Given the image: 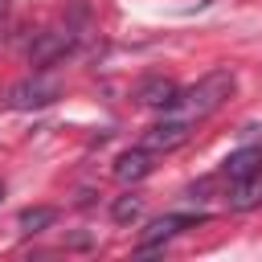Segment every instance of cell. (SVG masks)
Here are the masks:
<instances>
[{
  "label": "cell",
  "instance_id": "6da1fadb",
  "mask_svg": "<svg viewBox=\"0 0 262 262\" xmlns=\"http://www.w3.org/2000/svg\"><path fill=\"white\" fill-rule=\"evenodd\" d=\"M233 90H237L233 70H209L196 86H188V90L180 94V106L188 111V119H205V115L221 111V106L229 102V94H233Z\"/></svg>",
  "mask_w": 262,
  "mask_h": 262
},
{
  "label": "cell",
  "instance_id": "7a4b0ae2",
  "mask_svg": "<svg viewBox=\"0 0 262 262\" xmlns=\"http://www.w3.org/2000/svg\"><path fill=\"white\" fill-rule=\"evenodd\" d=\"M57 94H61V82H57V78L33 74V78L16 82V86L8 90V98H4V102H8L12 111H37V106H49Z\"/></svg>",
  "mask_w": 262,
  "mask_h": 262
},
{
  "label": "cell",
  "instance_id": "3957f363",
  "mask_svg": "<svg viewBox=\"0 0 262 262\" xmlns=\"http://www.w3.org/2000/svg\"><path fill=\"white\" fill-rule=\"evenodd\" d=\"M192 139V119H160V123H151L147 131H143V147L156 156V151H176V147H184Z\"/></svg>",
  "mask_w": 262,
  "mask_h": 262
},
{
  "label": "cell",
  "instance_id": "277c9868",
  "mask_svg": "<svg viewBox=\"0 0 262 262\" xmlns=\"http://www.w3.org/2000/svg\"><path fill=\"white\" fill-rule=\"evenodd\" d=\"M70 49H74V33H70V29H45V33H37V41L29 45V61H33L37 70H45V66L61 61Z\"/></svg>",
  "mask_w": 262,
  "mask_h": 262
},
{
  "label": "cell",
  "instance_id": "5b68a950",
  "mask_svg": "<svg viewBox=\"0 0 262 262\" xmlns=\"http://www.w3.org/2000/svg\"><path fill=\"white\" fill-rule=\"evenodd\" d=\"M180 94H184V90H180L172 78H164V74L143 78L139 90H135V98H139L143 106H151V111H176V106H180Z\"/></svg>",
  "mask_w": 262,
  "mask_h": 262
},
{
  "label": "cell",
  "instance_id": "8992f818",
  "mask_svg": "<svg viewBox=\"0 0 262 262\" xmlns=\"http://www.w3.org/2000/svg\"><path fill=\"white\" fill-rule=\"evenodd\" d=\"M196 221H205V213H168V217H156V221L143 229L139 250H151V246H160V242L176 237L180 229H188V225H196Z\"/></svg>",
  "mask_w": 262,
  "mask_h": 262
},
{
  "label": "cell",
  "instance_id": "52a82bcc",
  "mask_svg": "<svg viewBox=\"0 0 262 262\" xmlns=\"http://www.w3.org/2000/svg\"><path fill=\"white\" fill-rule=\"evenodd\" d=\"M221 172H225L233 184H237V180H254V176H262V143H250V147L229 151L225 164H221Z\"/></svg>",
  "mask_w": 262,
  "mask_h": 262
},
{
  "label": "cell",
  "instance_id": "ba28073f",
  "mask_svg": "<svg viewBox=\"0 0 262 262\" xmlns=\"http://www.w3.org/2000/svg\"><path fill=\"white\" fill-rule=\"evenodd\" d=\"M151 168H156L151 151H147V147H131V151H123V156L115 160V180H119V184H139L143 176H151Z\"/></svg>",
  "mask_w": 262,
  "mask_h": 262
},
{
  "label": "cell",
  "instance_id": "9c48e42d",
  "mask_svg": "<svg viewBox=\"0 0 262 262\" xmlns=\"http://www.w3.org/2000/svg\"><path fill=\"white\" fill-rule=\"evenodd\" d=\"M57 225V209L53 205H33V209H25L20 217H16V229L20 233H45V229H53Z\"/></svg>",
  "mask_w": 262,
  "mask_h": 262
},
{
  "label": "cell",
  "instance_id": "30bf717a",
  "mask_svg": "<svg viewBox=\"0 0 262 262\" xmlns=\"http://www.w3.org/2000/svg\"><path fill=\"white\" fill-rule=\"evenodd\" d=\"M254 205H262V176L237 180L233 192H229V209H254Z\"/></svg>",
  "mask_w": 262,
  "mask_h": 262
},
{
  "label": "cell",
  "instance_id": "8fae6325",
  "mask_svg": "<svg viewBox=\"0 0 262 262\" xmlns=\"http://www.w3.org/2000/svg\"><path fill=\"white\" fill-rule=\"evenodd\" d=\"M139 213H143V196H131V192H127V196H119V201L111 205V217H115L119 225H127V221H135Z\"/></svg>",
  "mask_w": 262,
  "mask_h": 262
},
{
  "label": "cell",
  "instance_id": "7c38bea8",
  "mask_svg": "<svg viewBox=\"0 0 262 262\" xmlns=\"http://www.w3.org/2000/svg\"><path fill=\"white\" fill-rule=\"evenodd\" d=\"M4 12H8V0H0V16H4Z\"/></svg>",
  "mask_w": 262,
  "mask_h": 262
},
{
  "label": "cell",
  "instance_id": "4fadbf2b",
  "mask_svg": "<svg viewBox=\"0 0 262 262\" xmlns=\"http://www.w3.org/2000/svg\"><path fill=\"white\" fill-rule=\"evenodd\" d=\"M0 201H4V180H0Z\"/></svg>",
  "mask_w": 262,
  "mask_h": 262
}]
</instances>
